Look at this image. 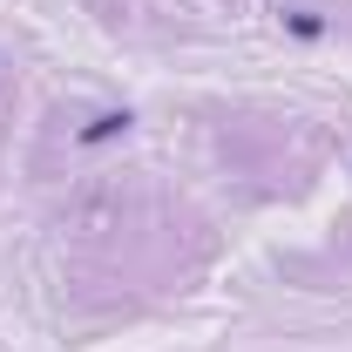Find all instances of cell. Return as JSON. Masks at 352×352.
Listing matches in <instances>:
<instances>
[{
    "instance_id": "obj_1",
    "label": "cell",
    "mask_w": 352,
    "mask_h": 352,
    "mask_svg": "<svg viewBox=\"0 0 352 352\" xmlns=\"http://www.w3.org/2000/svg\"><path fill=\"white\" fill-rule=\"evenodd\" d=\"M116 129H129V116H102V122H95V129L82 135V142H109V135H116Z\"/></svg>"
}]
</instances>
